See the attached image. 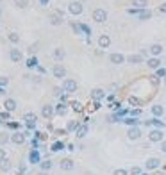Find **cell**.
<instances>
[{"mask_svg": "<svg viewBox=\"0 0 166 175\" xmlns=\"http://www.w3.org/2000/svg\"><path fill=\"white\" fill-rule=\"evenodd\" d=\"M68 11H70V14L79 16V14H82L84 6H82V2H79V0H73V2H70V4H68Z\"/></svg>", "mask_w": 166, "mask_h": 175, "instance_id": "obj_1", "label": "cell"}, {"mask_svg": "<svg viewBox=\"0 0 166 175\" xmlns=\"http://www.w3.org/2000/svg\"><path fill=\"white\" fill-rule=\"evenodd\" d=\"M61 90H63L64 93H75V91H77V80H73V79H64Z\"/></svg>", "mask_w": 166, "mask_h": 175, "instance_id": "obj_2", "label": "cell"}, {"mask_svg": "<svg viewBox=\"0 0 166 175\" xmlns=\"http://www.w3.org/2000/svg\"><path fill=\"white\" fill-rule=\"evenodd\" d=\"M107 18H109V14H107L105 9H95L93 11V20L97 21V23H105Z\"/></svg>", "mask_w": 166, "mask_h": 175, "instance_id": "obj_3", "label": "cell"}, {"mask_svg": "<svg viewBox=\"0 0 166 175\" xmlns=\"http://www.w3.org/2000/svg\"><path fill=\"white\" fill-rule=\"evenodd\" d=\"M148 139L152 143H161L164 139V132H162V129H152L150 130V134H148Z\"/></svg>", "mask_w": 166, "mask_h": 175, "instance_id": "obj_4", "label": "cell"}, {"mask_svg": "<svg viewBox=\"0 0 166 175\" xmlns=\"http://www.w3.org/2000/svg\"><path fill=\"white\" fill-rule=\"evenodd\" d=\"M52 75H54L56 79H63V80H64V77H66V68L63 66L61 63H57V64H54V68H52Z\"/></svg>", "mask_w": 166, "mask_h": 175, "instance_id": "obj_5", "label": "cell"}, {"mask_svg": "<svg viewBox=\"0 0 166 175\" xmlns=\"http://www.w3.org/2000/svg\"><path fill=\"white\" fill-rule=\"evenodd\" d=\"M109 63H113V64H123V63H127V57L123 54H120V52H113V54H109Z\"/></svg>", "mask_w": 166, "mask_h": 175, "instance_id": "obj_6", "label": "cell"}, {"mask_svg": "<svg viewBox=\"0 0 166 175\" xmlns=\"http://www.w3.org/2000/svg\"><path fill=\"white\" fill-rule=\"evenodd\" d=\"M54 115H56V107H54V105H50V104H45V105L41 107V116H43V118L50 120Z\"/></svg>", "mask_w": 166, "mask_h": 175, "instance_id": "obj_7", "label": "cell"}, {"mask_svg": "<svg viewBox=\"0 0 166 175\" xmlns=\"http://www.w3.org/2000/svg\"><path fill=\"white\" fill-rule=\"evenodd\" d=\"M127 138H129L130 141L139 139V138H141V129H139V127H129V130H127Z\"/></svg>", "mask_w": 166, "mask_h": 175, "instance_id": "obj_8", "label": "cell"}, {"mask_svg": "<svg viewBox=\"0 0 166 175\" xmlns=\"http://www.w3.org/2000/svg\"><path fill=\"white\" fill-rule=\"evenodd\" d=\"M48 21H50L52 25L59 27V25H63L64 18H63V14H59V13H52V14H50V18H48Z\"/></svg>", "mask_w": 166, "mask_h": 175, "instance_id": "obj_9", "label": "cell"}, {"mask_svg": "<svg viewBox=\"0 0 166 175\" xmlns=\"http://www.w3.org/2000/svg\"><path fill=\"white\" fill-rule=\"evenodd\" d=\"M98 47H100V48H109V47H111V38H109V34H100V36H98Z\"/></svg>", "mask_w": 166, "mask_h": 175, "instance_id": "obj_10", "label": "cell"}, {"mask_svg": "<svg viewBox=\"0 0 166 175\" xmlns=\"http://www.w3.org/2000/svg\"><path fill=\"white\" fill-rule=\"evenodd\" d=\"M104 97H105V91L102 90V88H95V90L91 91V98H93V102H100Z\"/></svg>", "mask_w": 166, "mask_h": 175, "instance_id": "obj_11", "label": "cell"}, {"mask_svg": "<svg viewBox=\"0 0 166 175\" xmlns=\"http://www.w3.org/2000/svg\"><path fill=\"white\" fill-rule=\"evenodd\" d=\"M9 59H11L13 63H20V61L23 59V54L20 52V48H11V50H9Z\"/></svg>", "mask_w": 166, "mask_h": 175, "instance_id": "obj_12", "label": "cell"}, {"mask_svg": "<svg viewBox=\"0 0 166 175\" xmlns=\"http://www.w3.org/2000/svg\"><path fill=\"white\" fill-rule=\"evenodd\" d=\"M162 45H161V43H154V45H150L148 47V52L152 54V57H157V55H161L162 54Z\"/></svg>", "mask_w": 166, "mask_h": 175, "instance_id": "obj_13", "label": "cell"}, {"mask_svg": "<svg viewBox=\"0 0 166 175\" xmlns=\"http://www.w3.org/2000/svg\"><path fill=\"white\" fill-rule=\"evenodd\" d=\"M23 122L27 123L29 129H34L36 127V115L34 113H27V115H23Z\"/></svg>", "mask_w": 166, "mask_h": 175, "instance_id": "obj_14", "label": "cell"}, {"mask_svg": "<svg viewBox=\"0 0 166 175\" xmlns=\"http://www.w3.org/2000/svg\"><path fill=\"white\" fill-rule=\"evenodd\" d=\"M11 141H13L14 145H21L23 141H25V134L20 132V130H16V132H13V134H11Z\"/></svg>", "mask_w": 166, "mask_h": 175, "instance_id": "obj_15", "label": "cell"}, {"mask_svg": "<svg viewBox=\"0 0 166 175\" xmlns=\"http://www.w3.org/2000/svg\"><path fill=\"white\" fill-rule=\"evenodd\" d=\"M150 113H152V116L161 118V116L164 115V107H162L161 104H155V105H152V107H150Z\"/></svg>", "mask_w": 166, "mask_h": 175, "instance_id": "obj_16", "label": "cell"}, {"mask_svg": "<svg viewBox=\"0 0 166 175\" xmlns=\"http://www.w3.org/2000/svg\"><path fill=\"white\" fill-rule=\"evenodd\" d=\"M159 166H161V161H159L157 157H150V159H147V164H145L147 170H155V168H159Z\"/></svg>", "mask_w": 166, "mask_h": 175, "instance_id": "obj_17", "label": "cell"}, {"mask_svg": "<svg viewBox=\"0 0 166 175\" xmlns=\"http://www.w3.org/2000/svg\"><path fill=\"white\" fill-rule=\"evenodd\" d=\"M52 55H54V59H56V61H63V59L66 57V50H64V48H61V47H57V48H54Z\"/></svg>", "mask_w": 166, "mask_h": 175, "instance_id": "obj_18", "label": "cell"}, {"mask_svg": "<svg viewBox=\"0 0 166 175\" xmlns=\"http://www.w3.org/2000/svg\"><path fill=\"white\" fill-rule=\"evenodd\" d=\"M29 161L32 163V164H39L41 163V156H39V152L34 148V150H31V154H29Z\"/></svg>", "mask_w": 166, "mask_h": 175, "instance_id": "obj_19", "label": "cell"}, {"mask_svg": "<svg viewBox=\"0 0 166 175\" xmlns=\"http://www.w3.org/2000/svg\"><path fill=\"white\" fill-rule=\"evenodd\" d=\"M136 16H138V20H148L150 16H152V11H148V9H138V13H136Z\"/></svg>", "mask_w": 166, "mask_h": 175, "instance_id": "obj_20", "label": "cell"}, {"mask_svg": "<svg viewBox=\"0 0 166 175\" xmlns=\"http://www.w3.org/2000/svg\"><path fill=\"white\" fill-rule=\"evenodd\" d=\"M147 64H148V68H152V70H159L161 68V59L159 57H150L147 61Z\"/></svg>", "mask_w": 166, "mask_h": 175, "instance_id": "obj_21", "label": "cell"}, {"mask_svg": "<svg viewBox=\"0 0 166 175\" xmlns=\"http://www.w3.org/2000/svg\"><path fill=\"white\" fill-rule=\"evenodd\" d=\"M4 107H6V111H7V113H13L14 109H16V100H14V98H6Z\"/></svg>", "mask_w": 166, "mask_h": 175, "instance_id": "obj_22", "label": "cell"}, {"mask_svg": "<svg viewBox=\"0 0 166 175\" xmlns=\"http://www.w3.org/2000/svg\"><path fill=\"white\" fill-rule=\"evenodd\" d=\"M127 63L129 64H139V63H143V55L141 54H132L127 57Z\"/></svg>", "mask_w": 166, "mask_h": 175, "instance_id": "obj_23", "label": "cell"}, {"mask_svg": "<svg viewBox=\"0 0 166 175\" xmlns=\"http://www.w3.org/2000/svg\"><path fill=\"white\" fill-rule=\"evenodd\" d=\"M59 166H61V170L70 171V170H73V161H72V159H63V161L59 163Z\"/></svg>", "mask_w": 166, "mask_h": 175, "instance_id": "obj_24", "label": "cell"}, {"mask_svg": "<svg viewBox=\"0 0 166 175\" xmlns=\"http://www.w3.org/2000/svg\"><path fill=\"white\" fill-rule=\"evenodd\" d=\"M86 134H88V125H86V123L79 125V127H77V130H75V136H77V138L81 139V138H84Z\"/></svg>", "mask_w": 166, "mask_h": 175, "instance_id": "obj_25", "label": "cell"}, {"mask_svg": "<svg viewBox=\"0 0 166 175\" xmlns=\"http://www.w3.org/2000/svg\"><path fill=\"white\" fill-rule=\"evenodd\" d=\"M130 4H132L136 9H147L148 0H130Z\"/></svg>", "mask_w": 166, "mask_h": 175, "instance_id": "obj_26", "label": "cell"}, {"mask_svg": "<svg viewBox=\"0 0 166 175\" xmlns=\"http://www.w3.org/2000/svg\"><path fill=\"white\" fill-rule=\"evenodd\" d=\"M39 166H41V171H48V170H52L54 163H52L50 159H46V161H41V163H39Z\"/></svg>", "mask_w": 166, "mask_h": 175, "instance_id": "obj_27", "label": "cell"}, {"mask_svg": "<svg viewBox=\"0 0 166 175\" xmlns=\"http://www.w3.org/2000/svg\"><path fill=\"white\" fill-rule=\"evenodd\" d=\"M56 115H59V116H64L66 115V104L64 102H61V104L56 105Z\"/></svg>", "mask_w": 166, "mask_h": 175, "instance_id": "obj_28", "label": "cell"}, {"mask_svg": "<svg viewBox=\"0 0 166 175\" xmlns=\"http://www.w3.org/2000/svg\"><path fill=\"white\" fill-rule=\"evenodd\" d=\"M123 123H127L129 127H138V123H139V120L138 118H132V116H129V118H125V120H122Z\"/></svg>", "mask_w": 166, "mask_h": 175, "instance_id": "obj_29", "label": "cell"}, {"mask_svg": "<svg viewBox=\"0 0 166 175\" xmlns=\"http://www.w3.org/2000/svg\"><path fill=\"white\" fill-rule=\"evenodd\" d=\"M147 125H154V127H157V129H164L166 125L159 120V118H154V120H150V122H147Z\"/></svg>", "mask_w": 166, "mask_h": 175, "instance_id": "obj_30", "label": "cell"}, {"mask_svg": "<svg viewBox=\"0 0 166 175\" xmlns=\"http://www.w3.org/2000/svg\"><path fill=\"white\" fill-rule=\"evenodd\" d=\"M11 168V161L6 157V159H2V161H0V170H2V171H7Z\"/></svg>", "mask_w": 166, "mask_h": 175, "instance_id": "obj_31", "label": "cell"}, {"mask_svg": "<svg viewBox=\"0 0 166 175\" xmlns=\"http://www.w3.org/2000/svg\"><path fill=\"white\" fill-rule=\"evenodd\" d=\"M14 6L18 9H25V7H29V0H14Z\"/></svg>", "mask_w": 166, "mask_h": 175, "instance_id": "obj_32", "label": "cell"}, {"mask_svg": "<svg viewBox=\"0 0 166 175\" xmlns=\"http://www.w3.org/2000/svg\"><path fill=\"white\" fill-rule=\"evenodd\" d=\"M9 139H11V136H9V134H6V132H0V147H2V145H6Z\"/></svg>", "mask_w": 166, "mask_h": 175, "instance_id": "obj_33", "label": "cell"}, {"mask_svg": "<svg viewBox=\"0 0 166 175\" xmlns=\"http://www.w3.org/2000/svg\"><path fill=\"white\" fill-rule=\"evenodd\" d=\"M7 38H9L11 43H18V41H20V34H18V32H9Z\"/></svg>", "mask_w": 166, "mask_h": 175, "instance_id": "obj_34", "label": "cell"}, {"mask_svg": "<svg viewBox=\"0 0 166 175\" xmlns=\"http://www.w3.org/2000/svg\"><path fill=\"white\" fill-rule=\"evenodd\" d=\"M77 127H79L77 122H70L68 127H66V132H73V130H77Z\"/></svg>", "mask_w": 166, "mask_h": 175, "instance_id": "obj_35", "label": "cell"}, {"mask_svg": "<svg viewBox=\"0 0 166 175\" xmlns=\"http://www.w3.org/2000/svg\"><path fill=\"white\" fill-rule=\"evenodd\" d=\"M113 175H129V170H125V168H116V170L113 171Z\"/></svg>", "mask_w": 166, "mask_h": 175, "instance_id": "obj_36", "label": "cell"}, {"mask_svg": "<svg viewBox=\"0 0 166 175\" xmlns=\"http://www.w3.org/2000/svg\"><path fill=\"white\" fill-rule=\"evenodd\" d=\"M27 66H29V68H34V66H38V59H36V57H29V61H27Z\"/></svg>", "mask_w": 166, "mask_h": 175, "instance_id": "obj_37", "label": "cell"}, {"mask_svg": "<svg viewBox=\"0 0 166 175\" xmlns=\"http://www.w3.org/2000/svg\"><path fill=\"white\" fill-rule=\"evenodd\" d=\"M129 175H141V168H139V166L130 168V170H129Z\"/></svg>", "mask_w": 166, "mask_h": 175, "instance_id": "obj_38", "label": "cell"}, {"mask_svg": "<svg viewBox=\"0 0 166 175\" xmlns=\"http://www.w3.org/2000/svg\"><path fill=\"white\" fill-rule=\"evenodd\" d=\"M81 32H84L86 36H89V34H91V29H89L88 25H84V23H81Z\"/></svg>", "mask_w": 166, "mask_h": 175, "instance_id": "obj_39", "label": "cell"}, {"mask_svg": "<svg viewBox=\"0 0 166 175\" xmlns=\"http://www.w3.org/2000/svg\"><path fill=\"white\" fill-rule=\"evenodd\" d=\"M9 84V79L7 77H0V88H6Z\"/></svg>", "mask_w": 166, "mask_h": 175, "instance_id": "obj_40", "label": "cell"}, {"mask_svg": "<svg viewBox=\"0 0 166 175\" xmlns=\"http://www.w3.org/2000/svg\"><path fill=\"white\" fill-rule=\"evenodd\" d=\"M139 115H141V109H139V107H138V109H132V111H130V116H132V118H138Z\"/></svg>", "mask_w": 166, "mask_h": 175, "instance_id": "obj_41", "label": "cell"}, {"mask_svg": "<svg viewBox=\"0 0 166 175\" xmlns=\"http://www.w3.org/2000/svg\"><path fill=\"white\" fill-rule=\"evenodd\" d=\"M61 148H63V143H59V141L52 145V150H54V152H57V150H61Z\"/></svg>", "mask_w": 166, "mask_h": 175, "instance_id": "obj_42", "label": "cell"}, {"mask_svg": "<svg viewBox=\"0 0 166 175\" xmlns=\"http://www.w3.org/2000/svg\"><path fill=\"white\" fill-rule=\"evenodd\" d=\"M72 29H73V32H75V34H81V25H77V23H72Z\"/></svg>", "mask_w": 166, "mask_h": 175, "instance_id": "obj_43", "label": "cell"}, {"mask_svg": "<svg viewBox=\"0 0 166 175\" xmlns=\"http://www.w3.org/2000/svg\"><path fill=\"white\" fill-rule=\"evenodd\" d=\"M72 105H73V109H75V111H81V109H82V105H81V102H73Z\"/></svg>", "mask_w": 166, "mask_h": 175, "instance_id": "obj_44", "label": "cell"}, {"mask_svg": "<svg viewBox=\"0 0 166 175\" xmlns=\"http://www.w3.org/2000/svg\"><path fill=\"white\" fill-rule=\"evenodd\" d=\"M164 75H166V70L164 68H159L157 70V77H164Z\"/></svg>", "mask_w": 166, "mask_h": 175, "instance_id": "obj_45", "label": "cell"}, {"mask_svg": "<svg viewBox=\"0 0 166 175\" xmlns=\"http://www.w3.org/2000/svg\"><path fill=\"white\" fill-rule=\"evenodd\" d=\"M161 152H164V154H166V139L161 141Z\"/></svg>", "mask_w": 166, "mask_h": 175, "instance_id": "obj_46", "label": "cell"}, {"mask_svg": "<svg viewBox=\"0 0 166 175\" xmlns=\"http://www.w3.org/2000/svg\"><path fill=\"white\" fill-rule=\"evenodd\" d=\"M0 118H2V120H9V113H7V111H4L2 115H0Z\"/></svg>", "mask_w": 166, "mask_h": 175, "instance_id": "obj_47", "label": "cell"}, {"mask_svg": "<svg viewBox=\"0 0 166 175\" xmlns=\"http://www.w3.org/2000/svg\"><path fill=\"white\" fill-rule=\"evenodd\" d=\"M2 159H6V150L0 148V161H2Z\"/></svg>", "mask_w": 166, "mask_h": 175, "instance_id": "obj_48", "label": "cell"}, {"mask_svg": "<svg viewBox=\"0 0 166 175\" xmlns=\"http://www.w3.org/2000/svg\"><path fill=\"white\" fill-rule=\"evenodd\" d=\"M159 13H166V2H164L161 7H159Z\"/></svg>", "mask_w": 166, "mask_h": 175, "instance_id": "obj_49", "label": "cell"}, {"mask_svg": "<svg viewBox=\"0 0 166 175\" xmlns=\"http://www.w3.org/2000/svg\"><path fill=\"white\" fill-rule=\"evenodd\" d=\"M93 109H100V102H93Z\"/></svg>", "mask_w": 166, "mask_h": 175, "instance_id": "obj_50", "label": "cell"}, {"mask_svg": "<svg viewBox=\"0 0 166 175\" xmlns=\"http://www.w3.org/2000/svg\"><path fill=\"white\" fill-rule=\"evenodd\" d=\"M39 4L41 6H48V0H39Z\"/></svg>", "mask_w": 166, "mask_h": 175, "instance_id": "obj_51", "label": "cell"}, {"mask_svg": "<svg viewBox=\"0 0 166 175\" xmlns=\"http://www.w3.org/2000/svg\"><path fill=\"white\" fill-rule=\"evenodd\" d=\"M29 52H31V54H34V52H36V45H32V47L29 48Z\"/></svg>", "mask_w": 166, "mask_h": 175, "instance_id": "obj_52", "label": "cell"}, {"mask_svg": "<svg viewBox=\"0 0 166 175\" xmlns=\"http://www.w3.org/2000/svg\"><path fill=\"white\" fill-rule=\"evenodd\" d=\"M130 102H132V104H138V105H139V100H136L134 97H130Z\"/></svg>", "mask_w": 166, "mask_h": 175, "instance_id": "obj_53", "label": "cell"}, {"mask_svg": "<svg viewBox=\"0 0 166 175\" xmlns=\"http://www.w3.org/2000/svg\"><path fill=\"white\" fill-rule=\"evenodd\" d=\"M0 95H6V88H0Z\"/></svg>", "mask_w": 166, "mask_h": 175, "instance_id": "obj_54", "label": "cell"}, {"mask_svg": "<svg viewBox=\"0 0 166 175\" xmlns=\"http://www.w3.org/2000/svg\"><path fill=\"white\" fill-rule=\"evenodd\" d=\"M38 175H48V173H46V171H39Z\"/></svg>", "mask_w": 166, "mask_h": 175, "instance_id": "obj_55", "label": "cell"}, {"mask_svg": "<svg viewBox=\"0 0 166 175\" xmlns=\"http://www.w3.org/2000/svg\"><path fill=\"white\" fill-rule=\"evenodd\" d=\"M79 2H86V0H79Z\"/></svg>", "mask_w": 166, "mask_h": 175, "instance_id": "obj_56", "label": "cell"}, {"mask_svg": "<svg viewBox=\"0 0 166 175\" xmlns=\"http://www.w3.org/2000/svg\"><path fill=\"white\" fill-rule=\"evenodd\" d=\"M0 16H2V9H0Z\"/></svg>", "mask_w": 166, "mask_h": 175, "instance_id": "obj_57", "label": "cell"}, {"mask_svg": "<svg viewBox=\"0 0 166 175\" xmlns=\"http://www.w3.org/2000/svg\"><path fill=\"white\" fill-rule=\"evenodd\" d=\"M0 2H4V0H0Z\"/></svg>", "mask_w": 166, "mask_h": 175, "instance_id": "obj_58", "label": "cell"}]
</instances>
